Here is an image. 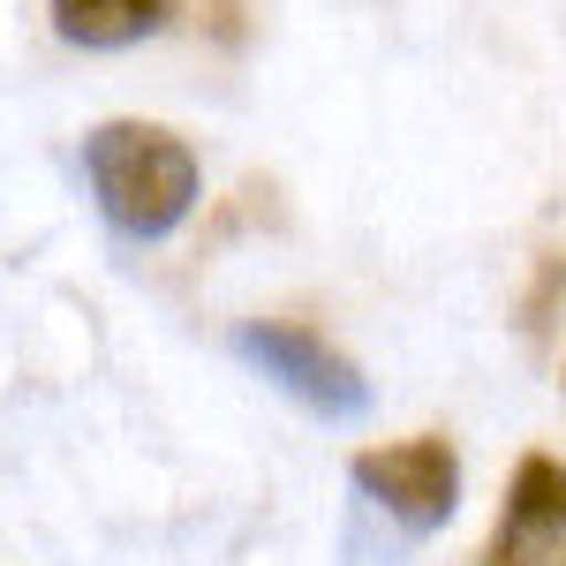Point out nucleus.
Masks as SVG:
<instances>
[{
	"label": "nucleus",
	"instance_id": "1",
	"mask_svg": "<svg viewBox=\"0 0 566 566\" xmlns=\"http://www.w3.org/2000/svg\"><path fill=\"white\" fill-rule=\"evenodd\" d=\"M84 181L106 227L129 242H167L205 197V167L167 122H98L84 136Z\"/></svg>",
	"mask_w": 566,
	"mask_h": 566
},
{
	"label": "nucleus",
	"instance_id": "2",
	"mask_svg": "<svg viewBox=\"0 0 566 566\" xmlns=\"http://www.w3.org/2000/svg\"><path fill=\"white\" fill-rule=\"evenodd\" d=\"M234 355H242L258 378H272L287 400H303L310 416H325V423L370 416V378L355 370V355H340L325 333H310V325L250 317V325H234Z\"/></svg>",
	"mask_w": 566,
	"mask_h": 566
},
{
	"label": "nucleus",
	"instance_id": "3",
	"mask_svg": "<svg viewBox=\"0 0 566 566\" xmlns=\"http://www.w3.org/2000/svg\"><path fill=\"white\" fill-rule=\"evenodd\" d=\"M348 476H355V491H363L370 506H386L408 536H431V528H446L461 514V453H453V438H438V431L363 446L348 461Z\"/></svg>",
	"mask_w": 566,
	"mask_h": 566
},
{
	"label": "nucleus",
	"instance_id": "4",
	"mask_svg": "<svg viewBox=\"0 0 566 566\" xmlns=\"http://www.w3.org/2000/svg\"><path fill=\"white\" fill-rule=\"evenodd\" d=\"M559 544H566V461L522 453V469L506 483V506H499V528H491L476 566H544Z\"/></svg>",
	"mask_w": 566,
	"mask_h": 566
},
{
	"label": "nucleus",
	"instance_id": "5",
	"mask_svg": "<svg viewBox=\"0 0 566 566\" xmlns=\"http://www.w3.org/2000/svg\"><path fill=\"white\" fill-rule=\"evenodd\" d=\"M175 0H53V31L61 45H84V53H122L167 31Z\"/></svg>",
	"mask_w": 566,
	"mask_h": 566
},
{
	"label": "nucleus",
	"instance_id": "6",
	"mask_svg": "<svg viewBox=\"0 0 566 566\" xmlns=\"http://www.w3.org/2000/svg\"><path fill=\"white\" fill-rule=\"evenodd\" d=\"M544 566H566V544H559V552H552V559H544Z\"/></svg>",
	"mask_w": 566,
	"mask_h": 566
}]
</instances>
